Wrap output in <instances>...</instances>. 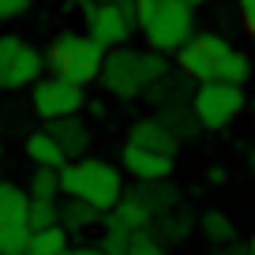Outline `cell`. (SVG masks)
Returning <instances> with one entry per match:
<instances>
[{"instance_id": "obj_6", "label": "cell", "mask_w": 255, "mask_h": 255, "mask_svg": "<svg viewBox=\"0 0 255 255\" xmlns=\"http://www.w3.org/2000/svg\"><path fill=\"white\" fill-rule=\"evenodd\" d=\"M83 8V19L90 26V38L102 49H120L135 34V8H117V4H94V0H75Z\"/></svg>"}, {"instance_id": "obj_10", "label": "cell", "mask_w": 255, "mask_h": 255, "mask_svg": "<svg viewBox=\"0 0 255 255\" xmlns=\"http://www.w3.org/2000/svg\"><path fill=\"white\" fill-rule=\"evenodd\" d=\"M120 161H124V169L135 176L139 184L169 180V173H173V158H165V154H154V150H143V146H135V143H124V154H120Z\"/></svg>"}, {"instance_id": "obj_7", "label": "cell", "mask_w": 255, "mask_h": 255, "mask_svg": "<svg viewBox=\"0 0 255 255\" xmlns=\"http://www.w3.org/2000/svg\"><path fill=\"white\" fill-rule=\"evenodd\" d=\"M191 109L203 128L218 131L244 109V90L237 83H199V90L191 94Z\"/></svg>"}, {"instance_id": "obj_3", "label": "cell", "mask_w": 255, "mask_h": 255, "mask_svg": "<svg viewBox=\"0 0 255 255\" xmlns=\"http://www.w3.org/2000/svg\"><path fill=\"white\" fill-rule=\"evenodd\" d=\"M45 64L53 68V75L75 83V87H87V83H98V75H102L105 49L90 34H60L49 45Z\"/></svg>"}, {"instance_id": "obj_30", "label": "cell", "mask_w": 255, "mask_h": 255, "mask_svg": "<svg viewBox=\"0 0 255 255\" xmlns=\"http://www.w3.org/2000/svg\"><path fill=\"white\" fill-rule=\"evenodd\" d=\"M237 11H240V23H244V30L255 34V0H237Z\"/></svg>"}, {"instance_id": "obj_22", "label": "cell", "mask_w": 255, "mask_h": 255, "mask_svg": "<svg viewBox=\"0 0 255 255\" xmlns=\"http://www.w3.org/2000/svg\"><path fill=\"white\" fill-rule=\"evenodd\" d=\"M188 229H191V214H188V210H180V207L158 222V237H161V244H184Z\"/></svg>"}, {"instance_id": "obj_37", "label": "cell", "mask_w": 255, "mask_h": 255, "mask_svg": "<svg viewBox=\"0 0 255 255\" xmlns=\"http://www.w3.org/2000/svg\"><path fill=\"white\" fill-rule=\"evenodd\" d=\"M248 161H252V173H255V150H252V158H248Z\"/></svg>"}, {"instance_id": "obj_20", "label": "cell", "mask_w": 255, "mask_h": 255, "mask_svg": "<svg viewBox=\"0 0 255 255\" xmlns=\"http://www.w3.org/2000/svg\"><path fill=\"white\" fill-rule=\"evenodd\" d=\"M26 255H68V233H64L60 225L41 229V233H30Z\"/></svg>"}, {"instance_id": "obj_4", "label": "cell", "mask_w": 255, "mask_h": 255, "mask_svg": "<svg viewBox=\"0 0 255 255\" xmlns=\"http://www.w3.org/2000/svg\"><path fill=\"white\" fill-rule=\"evenodd\" d=\"M45 72V53L23 41L19 34H4L0 38V90H23L34 87Z\"/></svg>"}, {"instance_id": "obj_36", "label": "cell", "mask_w": 255, "mask_h": 255, "mask_svg": "<svg viewBox=\"0 0 255 255\" xmlns=\"http://www.w3.org/2000/svg\"><path fill=\"white\" fill-rule=\"evenodd\" d=\"M184 4H188V8H195V4H207V0H184Z\"/></svg>"}, {"instance_id": "obj_15", "label": "cell", "mask_w": 255, "mask_h": 255, "mask_svg": "<svg viewBox=\"0 0 255 255\" xmlns=\"http://www.w3.org/2000/svg\"><path fill=\"white\" fill-rule=\"evenodd\" d=\"M26 158H30L38 169H64L68 165L64 150L45 135V131H30V135H26Z\"/></svg>"}, {"instance_id": "obj_35", "label": "cell", "mask_w": 255, "mask_h": 255, "mask_svg": "<svg viewBox=\"0 0 255 255\" xmlns=\"http://www.w3.org/2000/svg\"><path fill=\"white\" fill-rule=\"evenodd\" d=\"M72 255H105V252H102V248H75Z\"/></svg>"}, {"instance_id": "obj_25", "label": "cell", "mask_w": 255, "mask_h": 255, "mask_svg": "<svg viewBox=\"0 0 255 255\" xmlns=\"http://www.w3.org/2000/svg\"><path fill=\"white\" fill-rule=\"evenodd\" d=\"M60 195V169H38L30 176V199H56Z\"/></svg>"}, {"instance_id": "obj_26", "label": "cell", "mask_w": 255, "mask_h": 255, "mask_svg": "<svg viewBox=\"0 0 255 255\" xmlns=\"http://www.w3.org/2000/svg\"><path fill=\"white\" fill-rule=\"evenodd\" d=\"M203 233H207L214 244H233V237H237L233 222L222 214V210H210V214H203Z\"/></svg>"}, {"instance_id": "obj_12", "label": "cell", "mask_w": 255, "mask_h": 255, "mask_svg": "<svg viewBox=\"0 0 255 255\" xmlns=\"http://www.w3.org/2000/svg\"><path fill=\"white\" fill-rule=\"evenodd\" d=\"M128 143L143 146V150H154V154H165V158H176V150H180V139H176L158 117L135 120V124H131V135H128Z\"/></svg>"}, {"instance_id": "obj_28", "label": "cell", "mask_w": 255, "mask_h": 255, "mask_svg": "<svg viewBox=\"0 0 255 255\" xmlns=\"http://www.w3.org/2000/svg\"><path fill=\"white\" fill-rule=\"evenodd\" d=\"M165 4H176V0H135V23L146 26L154 15H158V8H165Z\"/></svg>"}, {"instance_id": "obj_18", "label": "cell", "mask_w": 255, "mask_h": 255, "mask_svg": "<svg viewBox=\"0 0 255 255\" xmlns=\"http://www.w3.org/2000/svg\"><path fill=\"white\" fill-rule=\"evenodd\" d=\"M109 218H117L120 225H124L128 233H139V229H150V210L139 203L135 191H128V195H120V203L109 210Z\"/></svg>"}, {"instance_id": "obj_13", "label": "cell", "mask_w": 255, "mask_h": 255, "mask_svg": "<svg viewBox=\"0 0 255 255\" xmlns=\"http://www.w3.org/2000/svg\"><path fill=\"white\" fill-rule=\"evenodd\" d=\"M139 203H143L146 210H150V218L158 214V218H165V214H173L176 207H180V191H176V184H169V180H150V184H139Z\"/></svg>"}, {"instance_id": "obj_27", "label": "cell", "mask_w": 255, "mask_h": 255, "mask_svg": "<svg viewBox=\"0 0 255 255\" xmlns=\"http://www.w3.org/2000/svg\"><path fill=\"white\" fill-rule=\"evenodd\" d=\"M165 252V244H161V237L154 229H139L131 233V244H128V255H161Z\"/></svg>"}, {"instance_id": "obj_39", "label": "cell", "mask_w": 255, "mask_h": 255, "mask_svg": "<svg viewBox=\"0 0 255 255\" xmlns=\"http://www.w3.org/2000/svg\"><path fill=\"white\" fill-rule=\"evenodd\" d=\"M68 255H72V252H68Z\"/></svg>"}, {"instance_id": "obj_1", "label": "cell", "mask_w": 255, "mask_h": 255, "mask_svg": "<svg viewBox=\"0 0 255 255\" xmlns=\"http://www.w3.org/2000/svg\"><path fill=\"white\" fill-rule=\"evenodd\" d=\"M180 72L191 75L195 83H244L252 64L240 49H233L222 34H199L176 53Z\"/></svg>"}, {"instance_id": "obj_2", "label": "cell", "mask_w": 255, "mask_h": 255, "mask_svg": "<svg viewBox=\"0 0 255 255\" xmlns=\"http://www.w3.org/2000/svg\"><path fill=\"white\" fill-rule=\"evenodd\" d=\"M60 195L83 199L94 210H113L124 195V184H120V173L109 161L83 158V161H68L60 169Z\"/></svg>"}, {"instance_id": "obj_38", "label": "cell", "mask_w": 255, "mask_h": 255, "mask_svg": "<svg viewBox=\"0 0 255 255\" xmlns=\"http://www.w3.org/2000/svg\"><path fill=\"white\" fill-rule=\"evenodd\" d=\"M248 248H252V255H255V237H252V244H248Z\"/></svg>"}, {"instance_id": "obj_32", "label": "cell", "mask_w": 255, "mask_h": 255, "mask_svg": "<svg viewBox=\"0 0 255 255\" xmlns=\"http://www.w3.org/2000/svg\"><path fill=\"white\" fill-rule=\"evenodd\" d=\"M210 184H225V169H222V165L210 169Z\"/></svg>"}, {"instance_id": "obj_21", "label": "cell", "mask_w": 255, "mask_h": 255, "mask_svg": "<svg viewBox=\"0 0 255 255\" xmlns=\"http://www.w3.org/2000/svg\"><path fill=\"white\" fill-rule=\"evenodd\" d=\"M26 225H30V233H41V229L60 225V203H56V199H30Z\"/></svg>"}, {"instance_id": "obj_34", "label": "cell", "mask_w": 255, "mask_h": 255, "mask_svg": "<svg viewBox=\"0 0 255 255\" xmlns=\"http://www.w3.org/2000/svg\"><path fill=\"white\" fill-rule=\"evenodd\" d=\"M90 117L102 120V117H105V105H102V102H90Z\"/></svg>"}, {"instance_id": "obj_31", "label": "cell", "mask_w": 255, "mask_h": 255, "mask_svg": "<svg viewBox=\"0 0 255 255\" xmlns=\"http://www.w3.org/2000/svg\"><path fill=\"white\" fill-rule=\"evenodd\" d=\"M222 255H252V248H248V244H229Z\"/></svg>"}, {"instance_id": "obj_11", "label": "cell", "mask_w": 255, "mask_h": 255, "mask_svg": "<svg viewBox=\"0 0 255 255\" xmlns=\"http://www.w3.org/2000/svg\"><path fill=\"white\" fill-rule=\"evenodd\" d=\"M45 135L64 150V158H68V161L83 158V150L90 146V128H87V120H83V117L49 120V124H45Z\"/></svg>"}, {"instance_id": "obj_24", "label": "cell", "mask_w": 255, "mask_h": 255, "mask_svg": "<svg viewBox=\"0 0 255 255\" xmlns=\"http://www.w3.org/2000/svg\"><path fill=\"white\" fill-rule=\"evenodd\" d=\"M30 225H0V255H26Z\"/></svg>"}, {"instance_id": "obj_33", "label": "cell", "mask_w": 255, "mask_h": 255, "mask_svg": "<svg viewBox=\"0 0 255 255\" xmlns=\"http://www.w3.org/2000/svg\"><path fill=\"white\" fill-rule=\"evenodd\" d=\"M94 4H117V8H135V0H94Z\"/></svg>"}, {"instance_id": "obj_9", "label": "cell", "mask_w": 255, "mask_h": 255, "mask_svg": "<svg viewBox=\"0 0 255 255\" xmlns=\"http://www.w3.org/2000/svg\"><path fill=\"white\" fill-rule=\"evenodd\" d=\"M83 102H87V98H83V87L60 79V75H41L30 87V105L45 124L49 120H60V117H79Z\"/></svg>"}, {"instance_id": "obj_16", "label": "cell", "mask_w": 255, "mask_h": 255, "mask_svg": "<svg viewBox=\"0 0 255 255\" xmlns=\"http://www.w3.org/2000/svg\"><path fill=\"white\" fill-rule=\"evenodd\" d=\"M191 75H173V72H169V75H161V79L158 83H150V87H146V98H150V102L154 105H158V109H161V105H176V102H184V98H188L191 94Z\"/></svg>"}, {"instance_id": "obj_29", "label": "cell", "mask_w": 255, "mask_h": 255, "mask_svg": "<svg viewBox=\"0 0 255 255\" xmlns=\"http://www.w3.org/2000/svg\"><path fill=\"white\" fill-rule=\"evenodd\" d=\"M30 4H34V0H0V19H15V15H23Z\"/></svg>"}, {"instance_id": "obj_8", "label": "cell", "mask_w": 255, "mask_h": 255, "mask_svg": "<svg viewBox=\"0 0 255 255\" xmlns=\"http://www.w3.org/2000/svg\"><path fill=\"white\" fill-rule=\"evenodd\" d=\"M191 23H195L191 8L184 0H176V4L158 8V15L143 26V34H146V41H150L154 53L165 56V53H180V49L191 41Z\"/></svg>"}, {"instance_id": "obj_19", "label": "cell", "mask_w": 255, "mask_h": 255, "mask_svg": "<svg viewBox=\"0 0 255 255\" xmlns=\"http://www.w3.org/2000/svg\"><path fill=\"white\" fill-rule=\"evenodd\" d=\"M98 214H102V210H94L90 203L68 199V203H60V229L64 233H83V229H90V225L98 222Z\"/></svg>"}, {"instance_id": "obj_14", "label": "cell", "mask_w": 255, "mask_h": 255, "mask_svg": "<svg viewBox=\"0 0 255 255\" xmlns=\"http://www.w3.org/2000/svg\"><path fill=\"white\" fill-rule=\"evenodd\" d=\"M26 210H30V191L11 180H0V225H26Z\"/></svg>"}, {"instance_id": "obj_23", "label": "cell", "mask_w": 255, "mask_h": 255, "mask_svg": "<svg viewBox=\"0 0 255 255\" xmlns=\"http://www.w3.org/2000/svg\"><path fill=\"white\" fill-rule=\"evenodd\" d=\"M131 244V233L117 222V218H105V233H102V252L105 255H128Z\"/></svg>"}, {"instance_id": "obj_5", "label": "cell", "mask_w": 255, "mask_h": 255, "mask_svg": "<svg viewBox=\"0 0 255 255\" xmlns=\"http://www.w3.org/2000/svg\"><path fill=\"white\" fill-rule=\"evenodd\" d=\"M105 94L120 98V102H131V98L146 94V75H143V53L135 49H113L105 53V64H102V75H98Z\"/></svg>"}, {"instance_id": "obj_17", "label": "cell", "mask_w": 255, "mask_h": 255, "mask_svg": "<svg viewBox=\"0 0 255 255\" xmlns=\"http://www.w3.org/2000/svg\"><path fill=\"white\" fill-rule=\"evenodd\" d=\"M158 120L173 131L176 139H191L195 131H199V117H195V109L191 105H184V102H176V105H161V113H158Z\"/></svg>"}]
</instances>
